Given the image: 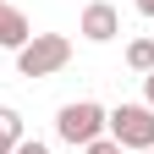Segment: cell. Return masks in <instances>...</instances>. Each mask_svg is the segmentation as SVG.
<instances>
[{
  "mask_svg": "<svg viewBox=\"0 0 154 154\" xmlns=\"http://www.w3.org/2000/svg\"><path fill=\"white\" fill-rule=\"evenodd\" d=\"M72 61V38L66 33H33L22 50H17V77H55Z\"/></svg>",
  "mask_w": 154,
  "mask_h": 154,
  "instance_id": "6da1fadb",
  "label": "cell"
},
{
  "mask_svg": "<svg viewBox=\"0 0 154 154\" xmlns=\"http://www.w3.org/2000/svg\"><path fill=\"white\" fill-rule=\"evenodd\" d=\"M105 121H110V110L105 105H94V99H72L55 110V138L72 143V149H83L94 138H105Z\"/></svg>",
  "mask_w": 154,
  "mask_h": 154,
  "instance_id": "7a4b0ae2",
  "label": "cell"
},
{
  "mask_svg": "<svg viewBox=\"0 0 154 154\" xmlns=\"http://www.w3.org/2000/svg\"><path fill=\"white\" fill-rule=\"evenodd\" d=\"M105 132H110L127 154L154 149V110H149V105H116V110H110V121H105Z\"/></svg>",
  "mask_w": 154,
  "mask_h": 154,
  "instance_id": "3957f363",
  "label": "cell"
},
{
  "mask_svg": "<svg viewBox=\"0 0 154 154\" xmlns=\"http://www.w3.org/2000/svg\"><path fill=\"white\" fill-rule=\"evenodd\" d=\"M77 33H83L88 44H110V38L121 33V11H116L110 0H88L83 17H77Z\"/></svg>",
  "mask_w": 154,
  "mask_h": 154,
  "instance_id": "277c9868",
  "label": "cell"
},
{
  "mask_svg": "<svg viewBox=\"0 0 154 154\" xmlns=\"http://www.w3.org/2000/svg\"><path fill=\"white\" fill-rule=\"evenodd\" d=\"M33 38V28H28V17L17 11V6H6V0H0V50H22Z\"/></svg>",
  "mask_w": 154,
  "mask_h": 154,
  "instance_id": "5b68a950",
  "label": "cell"
},
{
  "mask_svg": "<svg viewBox=\"0 0 154 154\" xmlns=\"http://www.w3.org/2000/svg\"><path fill=\"white\" fill-rule=\"evenodd\" d=\"M28 132H22V110H11V105H0V154H17V143H22Z\"/></svg>",
  "mask_w": 154,
  "mask_h": 154,
  "instance_id": "8992f818",
  "label": "cell"
},
{
  "mask_svg": "<svg viewBox=\"0 0 154 154\" xmlns=\"http://www.w3.org/2000/svg\"><path fill=\"white\" fill-rule=\"evenodd\" d=\"M127 66L143 72V77L154 72V38H132V44H127Z\"/></svg>",
  "mask_w": 154,
  "mask_h": 154,
  "instance_id": "52a82bcc",
  "label": "cell"
},
{
  "mask_svg": "<svg viewBox=\"0 0 154 154\" xmlns=\"http://www.w3.org/2000/svg\"><path fill=\"white\" fill-rule=\"evenodd\" d=\"M83 154H127V149H121V143H116L110 132H105V138H94V143H83Z\"/></svg>",
  "mask_w": 154,
  "mask_h": 154,
  "instance_id": "ba28073f",
  "label": "cell"
},
{
  "mask_svg": "<svg viewBox=\"0 0 154 154\" xmlns=\"http://www.w3.org/2000/svg\"><path fill=\"white\" fill-rule=\"evenodd\" d=\"M17 154H50V143H38V138H22V143H17Z\"/></svg>",
  "mask_w": 154,
  "mask_h": 154,
  "instance_id": "9c48e42d",
  "label": "cell"
},
{
  "mask_svg": "<svg viewBox=\"0 0 154 154\" xmlns=\"http://www.w3.org/2000/svg\"><path fill=\"white\" fill-rule=\"evenodd\" d=\"M143 105H149V110H154V72H149V77H143Z\"/></svg>",
  "mask_w": 154,
  "mask_h": 154,
  "instance_id": "30bf717a",
  "label": "cell"
},
{
  "mask_svg": "<svg viewBox=\"0 0 154 154\" xmlns=\"http://www.w3.org/2000/svg\"><path fill=\"white\" fill-rule=\"evenodd\" d=\"M132 6H138V11H143V17H154V0H132Z\"/></svg>",
  "mask_w": 154,
  "mask_h": 154,
  "instance_id": "8fae6325",
  "label": "cell"
},
{
  "mask_svg": "<svg viewBox=\"0 0 154 154\" xmlns=\"http://www.w3.org/2000/svg\"><path fill=\"white\" fill-rule=\"evenodd\" d=\"M138 154H154V149H138Z\"/></svg>",
  "mask_w": 154,
  "mask_h": 154,
  "instance_id": "7c38bea8",
  "label": "cell"
}]
</instances>
